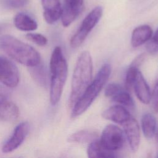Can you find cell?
<instances>
[{"mask_svg":"<svg viewBox=\"0 0 158 158\" xmlns=\"http://www.w3.org/2000/svg\"><path fill=\"white\" fill-rule=\"evenodd\" d=\"M68 65L60 46H56L51 54L49 62L50 102L56 105L62 96L67 77Z\"/></svg>","mask_w":158,"mask_h":158,"instance_id":"obj_2","label":"cell"},{"mask_svg":"<svg viewBox=\"0 0 158 158\" xmlns=\"http://www.w3.org/2000/svg\"><path fill=\"white\" fill-rule=\"evenodd\" d=\"M29 131L30 125L27 122L19 123L15 128L11 136L3 144L2 151L4 153H9L17 149L23 143Z\"/></svg>","mask_w":158,"mask_h":158,"instance_id":"obj_8","label":"cell"},{"mask_svg":"<svg viewBox=\"0 0 158 158\" xmlns=\"http://www.w3.org/2000/svg\"><path fill=\"white\" fill-rule=\"evenodd\" d=\"M133 87L138 99L143 104L150 102L151 91L149 87L145 80L142 73L138 70Z\"/></svg>","mask_w":158,"mask_h":158,"instance_id":"obj_13","label":"cell"},{"mask_svg":"<svg viewBox=\"0 0 158 158\" xmlns=\"http://www.w3.org/2000/svg\"><path fill=\"white\" fill-rule=\"evenodd\" d=\"M138 70V67L132 64L128 68L126 73L125 82V89L127 91H130L133 88V85Z\"/></svg>","mask_w":158,"mask_h":158,"instance_id":"obj_22","label":"cell"},{"mask_svg":"<svg viewBox=\"0 0 158 158\" xmlns=\"http://www.w3.org/2000/svg\"><path fill=\"white\" fill-rule=\"evenodd\" d=\"M14 23L17 29L24 31H33L38 27L36 22L31 16L23 12L15 15L14 19Z\"/></svg>","mask_w":158,"mask_h":158,"instance_id":"obj_16","label":"cell"},{"mask_svg":"<svg viewBox=\"0 0 158 158\" xmlns=\"http://www.w3.org/2000/svg\"><path fill=\"white\" fill-rule=\"evenodd\" d=\"M123 88L122 86L116 83H109L107 85V86L105 88L104 94L106 97L108 98H112L115 94L118 93L119 91L122 90Z\"/></svg>","mask_w":158,"mask_h":158,"instance_id":"obj_25","label":"cell"},{"mask_svg":"<svg viewBox=\"0 0 158 158\" xmlns=\"http://www.w3.org/2000/svg\"><path fill=\"white\" fill-rule=\"evenodd\" d=\"M0 49L17 62L28 67L41 62L40 54L34 48L11 35L0 36Z\"/></svg>","mask_w":158,"mask_h":158,"instance_id":"obj_1","label":"cell"},{"mask_svg":"<svg viewBox=\"0 0 158 158\" xmlns=\"http://www.w3.org/2000/svg\"><path fill=\"white\" fill-rule=\"evenodd\" d=\"M1 4L8 9H18L25 6L29 0H1Z\"/></svg>","mask_w":158,"mask_h":158,"instance_id":"obj_23","label":"cell"},{"mask_svg":"<svg viewBox=\"0 0 158 158\" xmlns=\"http://www.w3.org/2000/svg\"><path fill=\"white\" fill-rule=\"evenodd\" d=\"M150 102L154 112H158V80L156 82L152 94H151Z\"/></svg>","mask_w":158,"mask_h":158,"instance_id":"obj_26","label":"cell"},{"mask_svg":"<svg viewBox=\"0 0 158 158\" xmlns=\"http://www.w3.org/2000/svg\"><path fill=\"white\" fill-rule=\"evenodd\" d=\"M10 88L4 85H0V104L7 101L10 94Z\"/></svg>","mask_w":158,"mask_h":158,"instance_id":"obj_27","label":"cell"},{"mask_svg":"<svg viewBox=\"0 0 158 158\" xmlns=\"http://www.w3.org/2000/svg\"><path fill=\"white\" fill-rule=\"evenodd\" d=\"M102 15V8L100 6L94 7L83 19L81 25L70 39V46L76 48L79 47L86 38L96 25Z\"/></svg>","mask_w":158,"mask_h":158,"instance_id":"obj_5","label":"cell"},{"mask_svg":"<svg viewBox=\"0 0 158 158\" xmlns=\"http://www.w3.org/2000/svg\"><path fill=\"white\" fill-rule=\"evenodd\" d=\"M152 40L154 41H155L156 43H158V29L156 30V31L155 34L154 35L153 38H152Z\"/></svg>","mask_w":158,"mask_h":158,"instance_id":"obj_30","label":"cell"},{"mask_svg":"<svg viewBox=\"0 0 158 158\" xmlns=\"http://www.w3.org/2000/svg\"><path fill=\"white\" fill-rule=\"evenodd\" d=\"M156 141H157V146H158V130L157 131V132L156 133Z\"/></svg>","mask_w":158,"mask_h":158,"instance_id":"obj_31","label":"cell"},{"mask_svg":"<svg viewBox=\"0 0 158 158\" xmlns=\"http://www.w3.org/2000/svg\"><path fill=\"white\" fill-rule=\"evenodd\" d=\"M98 133L93 130H81L70 135L67 141L70 143H90L97 139Z\"/></svg>","mask_w":158,"mask_h":158,"instance_id":"obj_18","label":"cell"},{"mask_svg":"<svg viewBox=\"0 0 158 158\" xmlns=\"http://www.w3.org/2000/svg\"><path fill=\"white\" fill-rule=\"evenodd\" d=\"M104 118L122 125L131 115L125 107L122 105H114L106 109L102 114Z\"/></svg>","mask_w":158,"mask_h":158,"instance_id":"obj_12","label":"cell"},{"mask_svg":"<svg viewBox=\"0 0 158 158\" xmlns=\"http://www.w3.org/2000/svg\"><path fill=\"white\" fill-rule=\"evenodd\" d=\"M87 154L88 157L90 158L115 157L114 152L106 148L102 144L100 140H98V139L89 143L87 149Z\"/></svg>","mask_w":158,"mask_h":158,"instance_id":"obj_17","label":"cell"},{"mask_svg":"<svg viewBox=\"0 0 158 158\" xmlns=\"http://www.w3.org/2000/svg\"><path fill=\"white\" fill-rule=\"evenodd\" d=\"M93 60L90 53L83 51L78 56L72 75L70 106H73L89 85L92 78Z\"/></svg>","mask_w":158,"mask_h":158,"instance_id":"obj_3","label":"cell"},{"mask_svg":"<svg viewBox=\"0 0 158 158\" xmlns=\"http://www.w3.org/2000/svg\"><path fill=\"white\" fill-rule=\"evenodd\" d=\"M145 57V55L144 54H141L140 55H139L134 60L133 62L131 63L132 65H134L136 67H139V65H141V64L143 62V61L144 60Z\"/></svg>","mask_w":158,"mask_h":158,"instance_id":"obj_29","label":"cell"},{"mask_svg":"<svg viewBox=\"0 0 158 158\" xmlns=\"http://www.w3.org/2000/svg\"><path fill=\"white\" fill-rule=\"evenodd\" d=\"M111 68L109 64H105L98 71L92 82L87 86L83 93L72 106L71 117L75 118L83 114L91 105L98 96L109 77Z\"/></svg>","mask_w":158,"mask_h":158,"instance_id":"obj_4","label":"cell"},{"mask_svg":"<svg viewBox=\"0 0 158 158\" xmlns=\"http://www.w3.org/2000/svg\"><path fill=\"white\" fill-rule=\"evenodd\" d=\"M26 38L31 42L41 46H44L48 43V39L40 33H28L26 35Z\"/></svg>","mask_w":158,"mask_h":158,"instance_id":"obj_24","label":"cell"},{"mask_svg":"<svg viewBox=\"0 0 158 158\" xmlns=\"http://www.w3.org/2000/svg\"><path fill=\"white\" fill-rule=\"evenodd\" d=\"M83 0H64L60 16L64 27H69L75 20L83 10Z\"/></svg>","mask_w":158,"mask_h":158,"instance_id":"obj_9","label":"cell"},{"mask_svg":"<svg viewBox=\"0 0 158 158\" xmlns=\"http://www.w3.org/2000/svg\"><path fill=\"white\" fill-rule=\"evenodd\" d=\"M19 109L15 103L7 101L0 104V120L12 122L19 118Z\"/></svg>","mask_w":158,"mask_h":158,"instance_id":"obj_15","label":"cell"},{"mask_svg":"<svg viewBox=\"0 0 158 158\" xmlns=\"http://www.w3.org/2000/svg\"><path fill=\"white\" fill-rule=\"evenodd\" d=\"M43 7V16L45 21L52 24L61 16L62 7L60 0H41Z\"/></svg>","mask_w":158,"mask_h":158,"instance_id":"obj_11","label":"cell"},{"mask_svg":"<svg viewBox=\"0 0 158 158\" xmlns=\"http://www.w3.org/2000/svg\"><path fill=\"white\" fill-rule=\"evenodd\" d=\"M122 125L131 149L136 152L140 143V130L137 121L131 116Z\"/></svg>","mask_w":158,"mask_h":158,"instance_id":"obj_10","label":"cell"},{"mask_svg":"<svg viewBox=\"0 0 158 158\" xmlns=\"http://www.w3.org/2000/svg\"><path fill=\"white\" fill-rule=\"evenodd\" d=\"M141 128L144 136L150 139L156 134V119L155 117L150 114H144L141 118Z\"/></svg>","mask_w":158,"mask_h":158,"instance_id":"obj_20","label":"cell"},{"mask_svg":"<svg viewBox=\"0 0 158 158\" xmlns=\"http://www.w3.org/2000/svg\"><path fill=\"white\" fill-rule=\"evenodd\" d=\"M100 141L107 149L113 152L117 151L122 148L124 143L123 131L115 125H108L102 132Z\"/></svg>","mask_w":158,"mask_h":158,"instance_id":"obj_6","label":"cell"},{"mask_svg":"<svg viewBox=\"0 0 158 158\" xmlns=\"http://www.w3.org/2000/svg\"><path fill=\"white\" fill-rule=\"evenodd\" d=\"M147 51L151 54H155L158 52V43L152 40H149L146 46Z\"/></svg>","mask_w":158,"mask_h":158,"instance_id":"obj_28","label":"cell"},{"mask_svg":"<svg viewBox=\"0 0 158 158\" xmlns=\"http://www.w3.org/2000/svg\"><path fill=\"white\" fill-rule=\"evenodd\" d=\"M111 99L113 101L124 107L133 108L135 106L133 99L126 89H123L112 96Z\"/></svg>","mask_w":158,"mask_h":158,"instance_id":"obj_21","label":"cell"},{"mask_svg":"<svg viewBox=\"0 0 158 158\" xmlns=\"http://www.w3.org/2000/svg\"><path fill=\"white\" fill-rule=\"evenodd\" d=\"M29 68L30 75L35 81L41 86L46 87L48 85V75L44 64L40 62L38 64Z\"/></svg>","mask_w":158,"mask_h":158,"instance_id":"obj_19","label":"cell"},{"mask_svg":"<svg viewBox=\"0 0 158 158\" xmlns=\"http://www.w3.org/2000/svg\"><path fill=\"white\" fill-rule=\"evenodd\" d=\"M152 30L148 25H142L136 27L131 34V44L134 48H137L151 40Z\"/></svg>","mask_w":158,"mask_h":158,"instance_id":"obj_14","label":"cell"},{"mask_svg":"<svg viewBox=\"0 0 158 158\" xmlns=\"http://www.w3.org/2000/svg\"><path fill=\"white\" fill-rule=\"evenodd\" d=\"M19 80L17 67L10 60L0 56V82L12 88L18 85Z\"/></svg>","mask_w":158,"mask_h":158,"instance_id":"obj_7","label":"cell"}]
</instances>
